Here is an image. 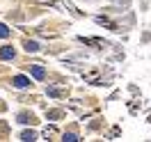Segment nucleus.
Returning <instances> with one entry per match:
<instances>
[{
  "label": "nucleus",
  "mask_w": 151,
  "mask_h": 142,
  "mask_svg": "<svg viewBox=\"0 0 151 142\" xmlns=\"http://www.w3.org/2000/svg\"><path fill=\"white\" fill-rule=\"evenodd\" d=\"M0 37H2V39L9 37V28H7V25H2V23H0Z\"/></svg>",
  "instance_id": "39448f33"
},
{
  "label": "nucleus",
  "mask_w": 151,
  "mask_h": 142,
  "mask_svg": "<svg viewBox=\"0 0 151 142\" xmlns=\"http://www.w3.org/2000/svg\"><path fill=\"white\" fill-rule=\"evenodd\" d=\"M76 140H78L76 133H66V135H64V142H76Z\"/></svg>",
  "instance_id": "423d86ee"
},
{
  "label": "nucleus",
  "mask_w": 151,
  "mask_h": 142,
  "mask_svg": "<svg viewBox=\"0 0 151 142\" xmlns=\"http://www.w3.org/2000/svg\"><path fill=\"white\" fill-rule=\"evenodd\" d=\"M25 50H28V53H35V50H39V44L37 41H25Z\"/></svg>",
  "instance_id": "20e7f679"
},
{
  "label": "nucleus",
  "mask_w": 151,
  "mask_h": 142,
  "mask_svg": "<svg viewBox=\"0 0 151 142\" xmlns=\"http://www.w3.org/2000/svg\"><path fill=\"white\" fill-rule=\"evenodd\" d=\"M12 85L19 87V89H23V87H28V85H30V78H25V76H14Z\"/></svg>",
  "instance_id": "f257e3e1"
},
{
  "label": "nucleus",
  "mask_w": 151,
  "mask_h": 142,
  "mask_svg": "<svg viewBox=\"0 0 151 142\" xmlns=\"http://www.w3.org/2000/svg\"><path fill=\"white\" fill-rule=\"evenodd\" d=\"M35 138H37V135H35L32 131H28V133H23V135H21V140H35Z\"/></svg>",
  "instance_id": "0eeeda50"
},
{
  "label": "nucleus",
  "mask_w": 151,
  "mask_h": 142,
  "mask_svg": "<svg viewBox=\"0 0 151 142\" xmlns=\"http://www.w3.org/2000/svg\"><path fill=\"white\" fill-rule=\"evenodd\" d=\"M30 71H32V76L37 78V80H44V78H46V69H44L41 64H35Z\"/></svg>",
  "instance_id": "f03ea898"
},
{
  "label": "nucleus",
  "mask_w": 151,
  "mask_h": 142,
  "mask_svg": "<svg viewBox=\"0 0 151 142\" xmlns=\"http://www.w3.org/2000/svg\"><path fill=\"white\" fill-rule=\"evenodd\" d=\"M0 57H2V60H12V57H14V48H12V46L0 48Z\"/></svg>",
  "instance_id": "7ed1b4c3"
}]
</instances>
